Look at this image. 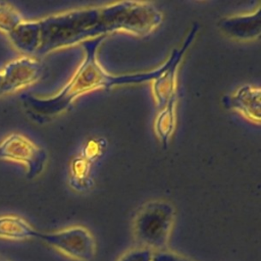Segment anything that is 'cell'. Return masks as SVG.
Listing matches in <instances>:
<instances>
[{"label":"cell","instance_id":"8","mask_svg":"<svg viewBox=\"0 0 261 261\" xmlns=\"http://www.w3.org/2000/svg\"><path fill=\"white\" fill-rule=\"evenodd\" d=\"M225 108L239 112L251 122L259 124L261 121V90L259 87L244 85L232 94L222 98Z\"/></svg>","mask_w":261,"mask_h":261},{"label":"cell","instance_id":"3","mask_svg":"<svg viewBox=\"0 0 261 261\" xmlns=\"http://www.w3.org/2000/svg\"><path fill=\"white\" fill-rule=\"evenodd\" d=\"M175 210L171 203L153 200L145 203L133 220V232L140 248L151 252L166 247L174 222Z\"/></svg>","mask_w":261,"mask_h":261},{"label":"cell","instance_id":"2","mask_svg":"<svg viewBox=\"0 0 261 261\" xmlns=\"http://www.w3.org/2000/svg\"><path fill=\"white\" fill-rule=\"evenodd\" d=\"M105 39L106 37H99L81 44L84 49V59L65 86L56 95L40 98L32 94H22L20 100L29 115L42 122L66 111L80 96L87 93L98 89L109 90L119 86L152 82L161 73L163 64L149 71L120 75L110 74L97 58V50Z\"/></svg>","mask_w":261,"mask_h":261},{"label":"cell","instance_id":"4","mask_svg":"<svg viewBox=\"0 0 261 261\" xmlns=\"http://www.w3.org/2000/svg\"><path fill=\"white\" fill-rule=\"evenodd\" d=\"M199 31V23L195 22L186 36L182 45L173 49L167 60L163 63L161 73L151 82L155 103L159 110L164 108L175 109L177 101V69L188 49L194 42Z\"/></svg>","mask_w":261,"mask_h":261},{"label":"cell","instance_id":"10","mask_svg":"<svg viewBox=\"0 0 261 261\" xmlns=\"http://www.w3.org/2000/svg\"><path fill=\"white\" fill-rule=\"evenodd\" d=\"M7 36L13 47L24 56H36L40 46V21L23 19Z\"/></svg>","mask_w":261,"mask_h":261},{"label":"cell","instance_id":"14","mask_svg":"<svg viewBox=\"0 0 261 261\" xmlns=\"http://www.w3.org/2000/svg\"><path fill=\"white\" fill-rule=\"evenodd\" d=\"M151 261H192L185 256L169 251H157L152 253Z\"/></svg>","mask_w":261,"mask_h":261},{"label":"cell","instance_id":"1","mask_svg":"<svg viewBox=\"0 0 261 261\" xmlns=\"http://www.w3.org/2000/svg\"><path fill=\"white\" fill-rule=\"evenodd\" d=\"M39 21L41 37L36 56H44L113 33L147 37L162 23L163 15L151 2L119 1L52 14Z\"/></svg>","mask_w":261,"mask_h":261},{"label":"cell","instance_id":"5","mask_svg":"<svg viewBox=\"0 0 261 261\" xmlns=\"http://www.w3.org/2000/svg\"><path fill=\"white\" fill-rule=\"evenodd\" d=\"M37 238L77 261H91L96 254L95 240L84 226L76 225L58 231L38 232Z\"/></svg>","mask_w":261,"mask_h":261},{"label":"cell","instance_id":"9","mask_svg":"<svg viewBox=\"0 0 261 261\" xmlns=\"http://www.w3.org/2000/svg\"><path fill=\"white\" fill-rule=\"evenodd\" d=\"M219 30L227 37L238 41H253L261 34L260 8L249 13L222 17L217 23Z\"/></svg>","mask_w":261,"mask_h":261},{"label":"cell","instance_id":"6","mask_svg":"<svg viewBox=\"0 0 261 261\" xmlns=\"http://www.w3.org/2000/svg\"><path fill=\"white\" fill-rule=\"evenodd\" d=\"M48 159L47 152L20 134H11L0 143V160L14 161L25 166L27 177L40 175Z\"/></svg>","mask_w":261,"mask_h":261},{"label":"cell","instance_id":"12","mask_svg":"<svg viewBox=\"0 0 261 261\" xmlns=\"http://www.w3.org/2000/svg\"><path fill=\"white\" fill-rule=\"evenodd\" d=\"M23 20L19 11L7 2H0V31L8 35Z\"/></svg>","mask_w":261,"mask_h":261},{"label":"cell","instance_id":"13","mask_svg":"<svg viewBox=\"0 0 261 261\" xmlns=\"http://www.w3.org/2000/svg\"><path fill=\"white\" fill-rule=\"evenodd\" d=\"M152 253L144 248H137L126 252L118 261H151Z\"/></svg>","mask_w":261,"mask_h":261},{"label":"cell","instance_id":"7","mask_svg":"<svg viewBox=\"0 0 261 261\" xmlns=\"http://www.w3.org/2000/svg\"><path fill=\"white\" fill-rule=\"evenodd\" d=\"M43 64L33 56H21L9 61L2 73L3 95L15 93L35 83L43 75Z\"/></svg>","mask_w":261,"mask_h":261},{"label":"cell","instance_id":"11","mask_svg":"<svg viewBox=\"0 0 261 261\" xmlns=\"http://www.w3.org/2000/svg\"><path fill=\"white\" fill-rule=\"evenodd\" d=\"M38 232L23 218L15 215L0 216V239L20 241L37 238Z\"/></svg>","mask_w":261,"mask_h":261},{"label":"cell","instance_id":"15","mask_svg":"<svg viewBox=\"0 0 261 261\" xmlns=\"http://www.w3.org/2000/svg\"><path fill=\"white\" fill-rule=\"evenodd\" d=\"M3 77H2V73L0 72V96L3 95Z\"/></svg>","mask_w":261,"mask_h":261}]
</instances>
